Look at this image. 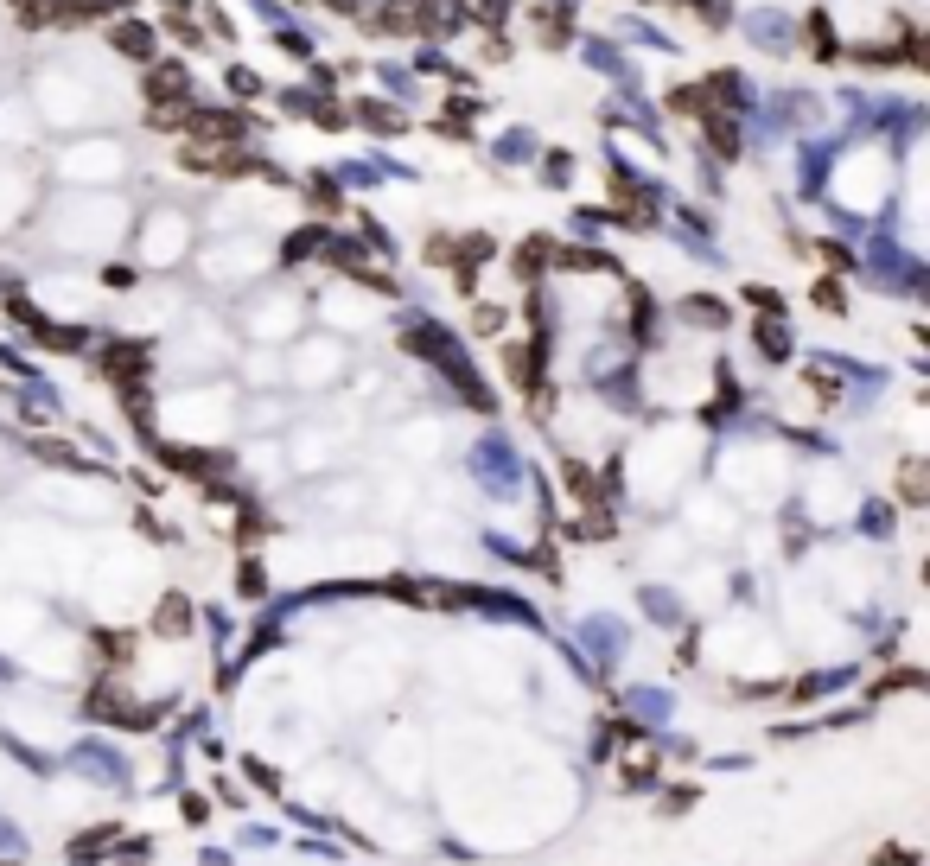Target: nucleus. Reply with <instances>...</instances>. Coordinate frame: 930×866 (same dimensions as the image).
<instances>
[{
	"label": "nucleus",
	"instance_id": "f257e3e1",
	"mask_svg": "<svg viewBox=\"0 0 930 866\" xmlns=\"http://www.w3.org/2000/svg\"><path fill=\"white\" fill-rule=\"evenodd\" d=\"M185 172H204V179H281L268 160H255L243 147H185Z\"/></svg>",
	"mask_w": 930,
	"mask_h": 866
},
{
	"label": "nucleus",
	"instance_id": "f03ea898",
	"mask_svg": "<svg viewBox=\"0 0 930 866\" xmlns=\"http://www.w3.org/2000/svg\"><path fill=\"white\" fill-rule=\"evenodd\" d=\"M179 128H192L204 147H236V141L249 134V121L236 115V109H185Z\"/></svg>",
	"mask_w": 930,
	"mask_h": 866
},
{
	"label": "nucleus",
	"instance_id": "7ed1b4c3",
	"mask_svg": "<svg viewBox=\"0 0 930 866\" xmlns=\"http://www.w3.org/2000/svg\"><path fill=\"white\" fill-rule=\"evenodd\" d=\"M529 26H536L542 45H567V32H574V7H561V0H536V7H529Z\"/></svg>",
	"mask_w": 930,
	"mask_h": 866
},
{
	"label": "nucleus",
	"instance_id": "20e7f679",
	"mask_svg": "<svg viewBox=\"0 0 930 866\" xmlns=\"http://www.w3.org/2000/svg\"><path fill=\"white\" fill-rule=\"evenodd\" d=\"M147 102H153V109L185 102V71H179V64H153V71H147Z\"/></svg>",
	"mask_w": 930,
	"mask_h": 866
},
{
	"label": "nucleus",
	"instance_id": "39448f33",
	"mask_svg": "<svg viewBox=\"0 0 930 866\" xmlns=\"http://www.w3.org/2000/svg\"><path fill=\"white\" fill-rule=\"evenodd\" d=\"M153 631H160V637H185V631H192V605H185L179 593H166L160 605H153Z\"/></svg>",
	"mask_w": 930,
	"mask_h": 866
},
{
	"label": "nucleus",
	"instance_id": "423d86ee",
	"mask_svg": "<svg viewBox=\"0 0 930 866\" xmlns=\"http://www.w3.org/2000/svg\"><path fill=\"white\" fill-rule=\"evenodd\" d=\"M102 370L122 376V383H134V376L147 370V351H141V344H109V351H102Z\"/></svg>",
	"mask_w": 930,
	"mask_h": 866
},
{
	"label": "nucleus",
	"instance_id": "0eeeda50",
	"mask_svg": "<svg viewBox=\"0 0 930 866\" xmlns=\"http://www.w3.org/2000/svg\"><path fill=\"white\" fill-rule=\"evenodd\" d=\"M109 45H115V51H128V58H141V64L153 58V32H147V26H134V20L109 26Z\"/></svg>",
	"mask_w": 930,
	"mask_h": 866
},
{
	"label": "nucleus",
	"instance_id": "6e6552de",
	"mask_svg": "<svg viewBox=\"0 0 930 866\" xmlns=\"http://www.w3.org/2000/svg\"><path fill=\"white\" fill-rule=\"evenodd\" d=\"M612 204H618L612 217H631V223H650V198L637 192V185H625V179H612Z\"/></svg>",
	"mask_w": 930,
	"mask_h": 866
},
{
	"label": "nucleus",
	"instance_id": "1a4fd4ad",
	"mask_svg": "<svg viewBox=\"0 0 930 866\" xmlns=\"http://www.w3.org/2000/svg\"><path fill=\"white\" fill-rule=\"evenodd\" d=\"M459 13H465V20H478V26H491V32H497V26L510 20V0H459Z\"/></svg>",
	"mask_w": 930,
	"mask_h": 866
},
{
	"label": "nucleus",
	"instance_id": "9d476101",
	"mask_svg": "<svg viewBox=\"0 0 930 866\" xmlns=\"http://www.w3.org/2000/svg\"><path fill=\"white\" fill-rule=\"evenodd\" d=\"M701 128H708V147H714V153H727V160H733V147H739V134H733V121H727V115H714V109H708V115H701Z\"/></svg>",
	"mask_w": 930,
	"mask_h": 866
},
{
	"label": "nucleus",
	"instance_id": "9b49d317",
	"mask_svg": "<svg viewBox=\"0 0 930 866\" xmlns=\"http://www.w3.org/2000/svg\"><path fill=\"white\" fill-rule=\"evenodd\" d=\"M682 313H688V325H727V306L708 300V293H701V300H688Z\"/></svg>",
	"mask_w": 930,
	"mask_h": 866
},
{
	"label": "nucleus",
	"instance_id": "f8f14e48",
	"mask_svg": "<svg viewBox=\"0 0 930 866\" xmlns=\"http://www.w3.org/2000/svg\"><path fill=\"white\" fill-rule=\"evenodd\" d=\"M357 109H364V121H376L383 134H402V128H408V121L395 115V109H383V102H357Z\"/></svg>",
	"mask_w": 930,
	"mask_h": 866
},
{
	"label": "nucleus",
	"instance_id": "ddd939ff",
	"mask_svg": "<svg viewBox=\"0 0 930 866\" xmlns=\"http://www.w3.org/2000/svg\"><path fill=\"white\" fill-rule=\"evenodd\" d=\"M313 249H319V230H300V236H287V249H281V255H287V262H306Z\"/></svg>",
	"mask_w": 930,
	"mask_h": 866
},
{
	"label": "nucleus",
	"instance_id": "4468645a",
	"mask_svg": "<svg viewBox=\"0 0 930 866\" xmlns=\"http://www.w3.org/2000/svg\"><path fill=\"white\" fill-rule=\"evenodd\" d=\"M809 39H816L822 58H835V32H829V20H822V13H809Z\"/></svg>",
	"mask_w": 930,
	"mask_h": 866
},
{
	"label": "nucleus",
	"instance_id": "2eb2a0df",
	"mask_svg": "<svg viewBox=\"0 0 930 866\" xmlns=\"http://www.w3.org/2000/svg\"><path fill=\"white\" fill-rule=\"evenodd\" d=\"M816 306H822V313H848V300H841V287H829V281H816Z\"/></svg>",
	"mask_w": 930,
	"mask_h": 866
},
{
	"label": "nucleus",
	"instance_id": "dca6fc26",
	"mask_svg": "<svg viewBox=\"0 0 930 866\" xmlns=\"http://www.w3.org/2000/svg\"><path fill=\"white\" fill-rule=\"evenodd\" d=\"M306 115H313V121H319V128H344V121H351V115H344V109H338V102H319V109H306Z\"/></svg>",
	"mask_w": 930,
	"mask_h": 866
},
{
	"label": "nucleus",
	"instance_id": "f3484780",
	"mask_svg": "<svg viewBox=\"0 0 930 866\" xmlns=\"http://www.w3.org/2000/svg\"><path fill=\"white\" fill-rule=\"evenodd\" d=\"M306 192H313V204H325V211H338V185H332V179H313Z\"/></svg>",
	"mask_w": 930,
	"mask_h": 866
},
{
	"label": "nucleus",
	"instance_id": "a211bd4d",
	"mask_svg": "<svg viewBox=\"0 0 930 866\" xmlns=\"http://www.w3.org/2000/svg\"><path fill=\"white\" fill-rule=\"evenodd\" d=\"M759 344L771 357H784V325H759Z\"/></svg>",
	"mask_w": 930,
	"mask_h": 866
},
{
	"label": "nucleus",
	"instance_id": "6ab92c4d",
	"mask_svg": "<svg viewBox=\"0 0 930 866\" xmlns=\"http://www.w3.org/2000/svg\"><path fill=\"white\" fill-rule=\"evenodd\" d=\"M472 325H478V332H497V325H504V306H478Z\"/></svg>",
	"mask_w": 930,
	"mask_h": 866
},
{
	"label": "nucleus",
	"instance_id": "aec40b11",
	"mask_svg": "<svg viewBox=\"0 0 930 866\" xmlns=\"http://www.w3.org/2000/svg\"><path fill=\"white\" fill-rule=\"evenodd\" d=\"M905 497H911V504H924V472H918V465H905Z\"/></svg>",
	"mask_w": 930,
	"mask_h": 866
},
{
	"label": "nucleus",
	"instance_id": "412c9836",
	"mask_svg": "<svg viewBox=\"0 0 930 866\" xmlns=\"http://www.w3.org/2000/svg\"><path fill=\"white\" fill-rule=\"evenodd\" d=\"M230 90H236V96H255L262 83H255V71H230Z\"/></svg>",
	"mask_w": 930,
	"mask_h": 866
}]
</instances>
